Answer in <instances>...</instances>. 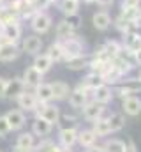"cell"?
I'll return each mask as SVG.
<instances>
[{
  "label": "cell",
  "mask_w": 141,
  "mask_h": 152,
  "mask_svg": "<svg viewBox=\"0 0 141 152\" xmlns=\"http://www.w3.org/2000/svg\"><path fill=\"white\" fill-rule=\"evenodd\" d=\"M51 25H53V18L46 11H37L34 16L30 18V28L34 30V34H37V36L48 34L51 30Z\"/></svg>",
  "instance_id": "1"
},
{
  "label": "cell",
  "mask_w": 141,
  "mask_h": 152,
  "mask_svg": "<svg viewBox=\"0 0 141 152\" xmlns=\"http://www.w3.org/2000/svg\"><path fill=\"white\" fill-rule=\"evenodd\" d=\"M60 115H62L60 113V108L55 106V104H51V103H39V106H37V110H35V117L44 118V120L49 122L51 126L58 124Z\"/></svg>",
  "instance_id": "2"
},
{
  "label": "cell",
  "mask_w": 141,
  "mask_h": 152,
  "mask_svg": "<svg viewBox=\"0 0 141 152\" xmlns=\"http://www.w3.org/2000/svg\"><path fill=\"white\" fill-rule=\"evenodd\" d=\"M104 113H106V104H101V103H97L94 99H88L85 103V106L81 108L83 118L88 120V122H95L97 118L104 117Z\"/></svg>",
  "instance_id": "3"
},
{
  "label": "cell",
  "mask_w": 141,
  "mask_h": 152,
  "mask_svg": "<svg viewBox=\"0 0 141 152\" xmlns=\"http://www.w3.org/2000/svg\"><path fill=\"white\" fill-rule=\"evenodd\" d=\"M60 44H62V48H64V51H65V58L76 57V55H83V53H85V42L78 37L76 34L70 36V37H67V39H62Z\"/></svg>",
  "instance_id": "4"
},
{
  "label": "cell",
  "mask_w": 141,
  "mask_h": 152,
  "mask_svg": "<svg viewBox=\"0 0 141 152\" xmlns=\"http://www.w3.org/2000/svg\"><path fill=\"white\" fill-rule=\"evenodd\" d=\"M16 103H18L20 110H21V112H27V113L35 112L37 106H39V101H37V97H35L34 90H28V88H25V90L16 97Z\"/></svg>",
  "instance_id": "5"
},
{
  "label": "cell",
  "mask_w": 141,
  "mask_h": 152,
  "mask_svg": "<svg viewBox=\"0 0 141 152\" xmlns=\"http://www.w3.org/2000/svg\"><path fill=\"white\" fill-rule=\"evenodd\" d=\"M42 46H44V42H42V39L41 36H37V34H30V36H27V37H21V53H27V55H37V53H41V50H42Z\"/></svg>",
  "instance_id": "6"
},
{
  "label": "cell",
  "mask_w": 141,
  "mask_h": 152,
  "mask_svg": "<svg viewBox=\"0 0 141 152\" xmlns=\"http://www.w3.org/2000/svg\"><path fill=\"white\" fill-rule=\"evenodd\" d=\"M0 32H2V41H9V42H20L23 37V28H21L20 21L2 25Z\"/></svg>",
  "instance_id": "7"
},
{
  "label": "cell",
  "mask_w": 141,
  "mask_h": 152,
  "mask_svg": "<svg viewBox=\"0 0 141 152\" xmlns=\"http://www.w3.org/2000/svg\"><path fill=\"white\" fill-rule=\"evenodd\" d=\"M67 99H69L70 108H74V110H81V108L85 106V103L90 99V92H88L86 88H83L81 85H78L76 88H72V90L69 92Z\"/></svg>",
  "instance_id": "8"
},
{
  "label": "cell",
  "mask_w": 141,
  "mask_h": 152,
  "mask_svg": "<svg viewBox=\"0 0 141 152\" xmlns=\"http://www.w3.org/2000/svg\"><path fill=\"white\" fill-rule=\"evenodd\" d=\"M21 55V48L18 46V42H9V41H2L0 42V62H12Z\"/></svg>",
  "instance_id": "9"
},
{
  "label": "cell",
  "mask_w": 141,
  "mask_h": 152,
  "mask_svg": "<svg viewBox=\"0 0 141 152\" xmlns=\"http://www.w3.org/2000/svg\"><path fill=\"white\" fill-rule=\"evenodd\" d=\"M25 88H27V87H25V83H23V78H21V76H14V78L7 80V87H5L4 97H5V99H16Z\"/></svg>",
  "instance_id": "10"
},
{
  "label": "cell",
  "mask_w": 141,
  "mask_h": 152,
  "mask_svg": "<svg viewBox=\"0 0 141 152\" xmlns=\"http://www.w3.org/2000/svg\"><path fill=\"white\" fill-rule=\"evenodd\" d=\"M113 88H111V85H99L97 88H94L92 90V94H90V99H94V101H97V103H101V104H108V103H111L113 101Z\"/></svg>",
  "instance_id": "11"
},
{
  "label": "cell",
  "mask_w": 141,
  "mask_h": 152,
  "mask_svg": "<svg viewBox=\"0 0 141 152\" xmlns=\"http://www.w3.org/2000/svg\"><path fill=\"white\" fill-rule=\"evenodd\" d=\"M4 117H5L11 131H18V129H21L27 124V115H25V112H21V110H11V112H7Z\"/></svg>",
  "instance_id": "12"
},
{
  "label": "cell",
  "mask_w": 141,
  "mask_h": 152,
  "mask_svg": "<svg viewBox=\"0 0 141 152\" xmlns=\"http://www.w3.org/2000/svg\"><path fill=\"white\" fill-rule=\"evenodd\" d=\"M122 110L129 117H138L141 113V97L138 96H129L122 99Z\"/></svg>",
  "instance_id": "13"
},
{
  "label": "cell",
  "mask_w": 141,
  "mask_h": 152,
  "mask_svg": "<svg viewBox=\"0 0 141 152\" xmlns=\"http://www.w3.org/2000/svg\"><path fill=\"white\" fill-rule=\"evenodd\" d=\"M111 25H113V27L124 36V34H129V32H136V30H140L141 21H129V20H125V18H122V16L118 14V18H115Z\"/></svg>",
  "instance_id": "14"
},
{
  "label": "cell",
  "mask_w": 141,
  "mask_h": 152,
  "mask_svg": "<svg viewBox=\"0 0 141 152\" xmlns=\"http://www.w3.org/2000/svg\"><path fill=\"white\" fill-rule=\"evenodd\" d=\"M78 140V127H62L58 131L60 147H72Z\"/></svg>",
  "instance_id": "15"
},
{
  "label": "cell",
  "mask_w": 141,
  "mask_h": 152,
  "mask_svg": "<svg viewBox=\"0 0 141 152\" xmlns=\"http://www.w3.org/2000/svg\"><path fill=\"white\" fill-rule=\"evenodd\" d=\"M42 76H44L42 73H39L34 66H30V67H27V69H25V73H23V76H21V78H23L25 87L34 90L39 83H42Z\"/></svg>",
  "instance_id": "16"
},
{
  "label": "cell",
  "mask_w": 141,
  "mask_h": 152,
  "mask_svg": "<svg viewBox=\"0 0 141 152\" xmlns=\"http://www.w3.org/2000/svg\"><path fill=\"white\" fill-rule=\"evenodd\" d=\"M92 23H94L95 30L106 32V30L111 27L113 20H111V16H109L108 11H97V12H94V16H92Z\"/></svg>",
  "instance_id": "17"
},
{
  "label": "cell",
  "mask_w": 141,
  "mask_h": 152,
  "mask_svg": "<svg viewBox=\"0 0 141 152\" xmlns=\"http://www.w3.org/2000/svg\"><path fill=\"white\" fill-rule=\"evenodd\" d=\"M101 78H102V81H104L106 85H116V83L122 81L124 76L116 71V67H115V66L111 64V60H109V62L106 64V67L101 71Z\"/></svg>",
  "instance_id": "18"
},
{
  "label": "cell",
  "mask_w": 141,
  "mask_h": 152,
  "mask_svg": "<svg viewBox=\"0 0 141 152\" xmlns=\"http://www.w3.org/2000/svg\"><path fill=\"white\" fill-rule=\"evenodd\" d=\"M122 48H125V50H129V51H132V53L138 51V50H141V34H140V30L124 34Z\"/></svg>",
  "instance_id": "19"
},
{
  "label": "cell",
  "mask_w": 141,
  "mask_h": 152,
  "mask_svg": "<svg viewBox=\"0 0 141 152\" xmlns=\"http://www.w3.org/2000/svg\"><path fill=\"white\" fill-rule=\"evenodd\" d=\"M65 62V67L70 71H81V69H88V62H90V57H86L85 53L83 55H76V57H69L64 60Z\"/></svg>",
  "instance_id": "20"
},
{
  "label": "cell",
  "mask_w": 141,
  "mask_h": 152,
  "mask_svg": "<svg viewBox=\"0 0 141 152\" xmlns=\"http://www.w3.org/2000/svg\"><path fill=\"white\" fill-rule=\"evenodd\" d=\"M53 126L49 122H46L44 118L41 117H35V120L32 122V134L34 136H39V138H46L49 133H51Z\"/></svg>",
  "instance_id": "21"
},
{
  "label": "cell",
  "mask_w": 141,
  "mask_h": 152,
  "mask_svg": "<svg viewBox=\"0 0 141 152\" xmlns=\"http://www.w3.org/2000/svg\"><path fill=\"white\" fill-rule=\"evenodd\" d=\"M32 66H34L39 73L46 75V73L53 67V60H51L46 53H37V55H34V62H32Z\"/></svg>",
  "instance_id": "22"
},
{
  "label": "cell",
  "mask_w": 141,
  "mask_h": 152,
  "mask_svg": "<svg viewBox=\"0 0 141 152\" xmlns=\"http://www.w3.org/2000/svg\"><path fill=\"white\" fill-rule=\"evenodd\" d=\"M51 85V92H53V99L55 101H64V99H67V96H69L70 92V87L65 83V81H53V83H49Z\"/></svg>",
  "instance_id": "23"
},
{
  "label": "cell",
  "mask_w": 141,
  "mask_h": 152,
  "mask_svg": "<svg viewBox=\"0 0 141 152\" xmlns=\"http://www.w3.org/2000/svg\"><path fill=\"white\" fill-rule=\"evenodd\" d=\"M34 94L39 103H51L53 101V92H51V85L49 83H39L34 88Z\"/></svg>",
  "instance_id": "24"
},
{
  "label": "cell",
  "mask_w": 141,
  "mask_h": 152,
  "mask_svg": "<svg viewBox=\"0 0 141 152\" xmlns=\"http://www.w3.org/2000/svg\"><path fill=\"white\" fill-rule=\"evenodd\" d=\"M92 124H94L92 131H94V134H95L97 138H104L108 134H111V127H109L108 117H101V118H97V120L92 122Z\"/></svg>",
  "instance_id": "25"
},
{
  "label": "cell",
  "mask_w": 141,
  "mask_h": 152,
  "mask_svg": "<svg viewBox=\"0 0 141 152\" xmlns=\"http://www.w3.org/2000/svg\"><path fill=\"white\" fill-rule=\"evenodd\" d=\"M46 55L53 60V62H64L65 60V51H64V48H62V44H60V41H55V42H51L49 46H48V51H46Z\"/></svg>",
  "instance_id": "26"
},
{
  "label": "cell",
  "mask_w": 141,
  "mask_h": 152,
  "mask_svg": "<svg viewBox=\"0 0 141 152\" xmlns=\"http://www.w3.org/2000/svg\"><path fill=\"white\" fill-rule=\"evenodd\" d=\"M102 83H104V81H102V78H101L99 73H88V75L81 80V83H79V85H81L83 88H86V90L92 94V90H94V88H97V87H99V85H102Z\"/></svg>",
  "instance_id": "27"
},
{
  "label": "cell",
  "mask_w": 141,
  "mask_h": 152,
  "mask_svg": "<svg viewBox=\"0 0 141 152\" xmlns=\"http://www.w3.org/2000/svg\"><path fill=\"white\" fill-rule=\"evenodd\" d=\"M95 140H97V136L94 134V131H92V129H83V131H78V140H76V143H79L81 147L88 149V147L95 145Z\"/></svg>",
  "instance_id": "28"
},
{
  "label": "cell",
  "mask_w": 141,
  "mask_h": 152,
  "mask_svg": "<svg viewBox=\"0 0 141 152\" xmlns=\"http://www.w3.org/2000/svg\"><path fill=\"white\" fill-rule=\"evenodd\" d=\"M102 48H104V55L109 60H113V58H116V57L120 55V51H122V42H120V41H115V39H109V41H106L104 44H102Z\"/></svg>",
  "instance_id": "29"
},
{
  "label": "cell",
  "mask_w": 141,
  "mask_h": 152,
  "mask_svg": "<svg viewBox=\"0 0 141 152\" xmlns=\"http://www.w3.org/2000/svg\"><path fill=\"white\" fill-rule=\"evenodd\" d=\"M35 145V136L32 134V131L28 133H21L16 138V147L18 149H25V151H32V147Z\"/></svg>",
  "instance_id": "30"
},
{
  "label": "cell",
  "mask_w": 141,
  "mask_h": 152,
  "mask_svg": "<svg viewBox=\"0 0 141 152\" xmlns=\"http://www.w3.org/2000/svg\"><path fill=\"white\" fill-rule=\"evenodd\" d=\"M76 30L70 27L65 20H62L60 23H57V28H55V36H57V41H62V39H67L70 36H74Z\"/></svg>",
  "instance_id": "31"
},
{
  "label": "cell",
  "mask_w": 141,
  "mask_h": 152,
  "mask_svg": "<svg viewBox=\"0 0 141 152\" xmlns=\"http://www.w3.org/2000/svg\"><path fill=\"white\" fill-rule=\"evenodd\" d=\"M58 9L62 11L64 16L74 14V12L79 11V0H60L58 2Z\"/></svg>",
  "instance_id": "32"
},
{
  "label": "cell",
  "mask_w": 141,
  "mask_h": 152,
  "mask_svg": "<svg viewBox=\"0 0 141 152\" xmlns=\"http://www.w3.org/2000/svg\"><path fill=\"white\" fill-rule=\"evenodd\" d=\"M108 122H109L111 133H116V131L124 129V126H125V115L124 113H111L108 117Z\"/></svg>",
  "instance_id": "33"
},
{
  "label": "cell",
  "mask_w": 141,
  "mask_h": 152,
  "mask_svg": "<svg viewBox=\"0 0 141 152\" xmlns=\"http://www.w3.org/2000/svg\"><path fill=\"white\" fill-rule=\"evenodd\" d=\"M102 147H104V152H124L125 151V142H122L118 138H111V140H106Z\"/></svg>",
  "instance_id": "34"
},
{
  "label": "cell",
  "mask_w": 141,
  "mask_h": 152,
  "mask_svg": "<svg viewBox=\"0 0 141 152\" xmlns=\"http://www.w3.org/2000/svg\"><path fill=\"white\" fill-rule=\"evenodd\" d=\"M120 16L129 20V21H141L140 7H120Z\"/></svg>",
  "instance_id": "35"
},
{
  "label": "cell",
  "mask_w": 141,
  "mask_h": 152,
  "mask_svg": "<svg viewBox=\"0 0 141 152\" xmlns=\"http://www.w3.org/2000/svg\"><path fill=\"white\" fill-rule=\"evenodd\" d=\"M120 85H124L125 88H129L132 94H140L141 92V80L140 78H127V80H124Z\"/></svg>",
  "instance_id": "36"
},
{
  "label": "cell",
  "mask_w": 141,
  "mask_h": 152,
  "mask_svg": "<svg viewBox=\"0 0 141 152\" xmlns=\"http://www.w3.org/2000/svg\"><path fill=\"white\" fill-rule=\"evenodd\" d=\"M58 124H62V127H78V118L74 115H60Z\"/></svg>",
  "instance_id": "37"
},
{
  "label": "cell",
  "mask_w": 141,
  "mask_h": 152,
  "mask_svg": "<svg viewBox=\"0 0 141 152\" xmlns=\"http://www.w3.org/2000/svg\"><path fill=\"white\" fill-rule=\"evenodd\" d=\"M67 23H69L70 27L74 28V30H78L79 27H81V16H79V12H74V14H67L65 18H64Z\"/></svg>",
  "instance_id": "38"
},
{
  "label": "cell",
  "mask_w": 141,
  "mask_h": 152,
  "mask_svg": "<svg viewBox=\"0 0 141 152\" xmlns=\"http://www.w3.org/2000/svg\"><path fill=\"white\" fill-rule=\"evenodd\" d=\"M51 145H53V142H51V140H42L39 145H34L30 152H48L49 149H51Z\"/></svg>",
  "instance_id": "39"
},
{
  "label": "cell",
  "mask_w": 141,
  "mask_h": 152,
  "mask_svg": "<svg viewBox=\"0 0 141 152\" xmlns=\"http://www.w3.org/2000/svg\"><path fill=\"white\" fill-rule=\"evenodd\" d=\"M9 133H11V127H9V124H7L5 117L0 115V138H5Z\"/></svg>",
  "instance_id": "40"
},
{
  "label": "cell",
  "mask_w": 141,
  "mask_h": 152,
  "mask_svg": "<svg viewBox=\"0 0 141 152\" xmlns=\"http://www.w3.org/2000/svg\"><path fill=\"white\" fill-rule=\"evenodd\" d=\"M141 0H122V7H140Z\"/></svg>",
  "instance_id": "41"
},
{
  "label": "cell",
  "mask_w": 141,
  "mask_h": 152,
  "mask_svg": "<svg viewBox=\"0 0 141 152\" xmlns=\"http://www.w3.org/2000/svg\"><path fill=\"white\" fill-rule=\"evenodd\" d=\"M113 2H115V0H95L94 4H97L101 9H108V7H111V5H113Z\"/></svg>",
  "instance_id": "42"
},
{
  "label": "cell",
  "mask_w": 141,
  "mask_h": 152,
  "mask_svg": "<svg viewBox=\"0 0 141 152\" xmlns=\"http://www.w3.org/2000/svg\"><path fill=\"white\" fill-rule=\"evenodd\" d=\"M5 87H7V78H2V76H0V97H4Z\"/></svg>",
  "instance_id": "43"
},
{
  "label": "cell",
  "mask_w": 141,
  "mask_h": 152,
  "mask_svg": "<svg viewBox=\"0 0 141 152\" xmlns=\"http://www.w3.org/2000/svg\"><path fill=\"white\" fill-rule=\"evenodd\" d=\"M124 152H136V143H134L132 140H129V142L125 143V151Z\"/></svg>",
  "instance_id": "44"
},
{
  "label": "cell",
  "mask_w": 141,
  "mask_h": 152,
  "mask_svg": "<svg viewBox=\"0 0 141 152\" xmlns=\"http://www.w3.org/2000/svg\"><path fill=\"white\" fill-rule=\"evenodd\" d=\"M134 64H136L138 67H141V50L134 51Z\"/></svg>",
  "instance_id": "45"
},
{
  "label": "cell",
  "mask_w": 141,
  "mask_h": 152,
  "mask_svg": "<svg viewBox=\"0 0 141 152\" xmlns=\"http://www.w3.org/2000/svg\"><path fill=\"white\" fill-rule=\"evenodd\" d=\"M85 152H104V147H101V145H92V147H88Z\"/></svg>",
  "instance_id": "46"
},
{
  "label": "cell",
  "mask_w": 141,
  "mask_h": 152,
  "mask_svg": "<svg viewBox=\"0 0 141 152\" xmlns=\"http://www.w3.org/2000/svg\"><path fill=\"white\" fill-rule=\"evenodd\" d=\"M60 149H62L60 145H55V143H53V145H51V149H49L48 152H60Z\"/></svg>",
  "instance_id": "47"
},
{
  "label": "cell",
  "mask_w": 141,
  "mask_h": 152,
  "mask_svg": "<svg viewBox=\"0 0 141 152\" xmlns=\"http://www.w3.org/2000/svg\"><path fill=\"white\" fill-rule=\"evenodd\" d=\"M60 152H74V151H72V147H62Z\"/></svg>",
  "instance_id": "48"
},
{
  "label": "cell",
  "mask_w": 141,
  "mask_h": 152,
  "mask_svg": "<svg viewBox=\"0 0 141 152\" xmlns=\"http://www.w3.org/2000/svg\"><path fill=\"white\" fill-rule=\"evenodd\" d=\"M12 152H30V151H25V149H18V147H14V151Z\"/></svg>",
  "instance_id": "49"
},
{
  "label": "cell",
  "mask_w": 141,
  "mask_h": 152,
  "mask_svg": "<svg viewBox=\"0 0 141 152\" xmlns=\"http://www.w3.org/2000/svg\"><path fill=\"white\" fill-rule=\"evenodd\" d=\"M79 2H85V4H94L95 0H79Z\"/></svg>",
  "instance_id": "50"
},
{
  "label": "cell",
  "mask_w": 141,
  "mask_h": 152,
  "mask_svg": "<svg viewBox=\"0 0 141 152\" xmlns=\"http://www.w3.org/2000/svg\"><path fill=\"white\" fill-rule=\"evenodd\" d=\"M138 78L141 80V67H140V71H138Z\"/></svg>",
  "instance_id": "51"
},
{
  "label": "cell",
  "mask_w": 141,
  "mask_h": 152,
  "mask_svg": "<svg viewBox=\"0 0 141 152\" xmlns=\"http://www.w3.org/2000/svg\"><path fill=\"white\" fill-rule=\"evenodd\" d=\"M0 42H2V32H0Z\"/></svg>",
  "instance_id": "52"
},
{
  "label": "cell",
  "mask_w": 141,
  "mask_h": 152,
  "mask_svg": "<svg viewBox=\"0 0 141 152\" xmlns=\"http://www.w3.org/2000/svg\"><path fill=\"white\" fill-rule=\"evenodd\" d=\"M140 20H141V7H140Z\"/></svg>",
  "instance_id": "53"
},
{
  "label": "cell",
  "mask_w": 141,
  "mask_h": 152,
  "mask_svg": "<svg viewBox=\"0 0 141 152\" xmlns=\"http://www.w3.org/2000/svg\"><path fill=\"white\" fill-rule=\"evenodd\" d=\"M0 152H2V151H0Z\"/></svg>",
  "instance_id": "54"
}]
</instances>
